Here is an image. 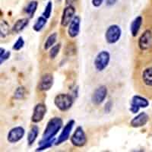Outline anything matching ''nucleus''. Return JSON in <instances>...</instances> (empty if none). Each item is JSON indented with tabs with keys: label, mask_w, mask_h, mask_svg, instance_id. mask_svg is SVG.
Segmentation results:
<instances>
[{
	"label": "nucleus",
	"mask_w": 152,
	"mask_h": 152,
	"mask_svg": "<svg viewBox=\"0 0 152 152\" xmlns=\"http://www.w3.org/2000/svg\"><path fill=\"white\" fill-rule=\"evenodd\" d=\"M62 119L60 117H53L48 122L45 130L43 132L42 135V139L39 145H42L43 143L48 142V141L53 139L54 137L56 135L58 132L62 127Z\"/></svg>",
	"instance_id": "f257e3e1"
},
{
	"label": "nucleus",
	"mask_w": 152,
	"mask_h": 152,
	"mask_svg": "<svg viewBox=\"0 0 152 152\" xmlns=\"http://www.w3.org/2000/svg\"><path fill=\"white\" fill-rule=\"evenodd\" d=\"M73 102V97H72V95L68 94H59L56 95L54 99V104L56 107L62 112L69 110L72 106Z\"/></svg>",
	"instance_id": "f03ea898"
},
{
	"label": "nucleus",
	"mask_w": 152,
	"mask_h": 152,
	"mask_svg": "<svg viewBox=\"0 0 152 152\" xmlns=\"http://www.w3.org/2000/svg\"><path fill=\"white\" fill-rule=\"evenodd\" d=\"M110 60V55L109 53L106 50H103L99 53L95 58L94 62L95 69L98 72L104 71L109 65Z\"/></svg>",
	"instance_id": "7ed1b4c3"
},
{
	"label": "nucleus",
	"mask_w": 152,
	"mask_h": 152,
	"mask_svg": "<svg viewBox=\"0 0 152 152\" xmlns=\"http://www.w3.org/2000/svg\"><path fill=\"white\" fill-rule=\"evenodd\" d=\"M122 31L119 26L116 24H113L107 28L105 34L106 40L108 43H116L119 41V40L121 37Z\"/></svg>",
	"instance_id": "20e7f679"
},
{
	"label": "nucleus",
	"mask_w": 152,
	"mask_h": 152,
	"mask_svg": "<svg viewBox=\"0 0 152 152\" xmlns=\"http://www.w3.org/2000/svg\"><path fill=\"white\" fill-rule=\"evenodd\" d=\"M71 142L75 147H83L87 143V136L81 126H78L71 137Z\"/></svg>",
	"instance_id": "39448f33"
},
{
	"label": "nucleus",
	"mask_w": 152,
	"mask_h": 152,
	"mask_svg": "<svg viewBox=\"0 0 152 152\" xmlns=\"http://www.w3.org/2000/svg\"><path fill=\"white\" fill-rule=\"evenodd\" d=\"M148 105L149 102L147 99L139 95H135L132 98L130 111L132 113H137L140 108H146Z\"/></svg>",
	"instance_id": "423d86ee"
},
{
	"label": "nucleus",
	"mask_w": 152,
	"mask_h": 152,
	"mask_svg": "<svg viewBox=\"0 0 152 152\" xmlns=\"http://www.w3.org/2000/svg\"><path fill=\"white\" fill-rule=\"evenodd\" d=\"M138 47L142 51L150 50L152 47V31L150 30L146 31L141 35L138 40Z\"/></svg>",
	"instance_id": "0eeeda50"
},
{
	"label": "nucleus",
	"mask_w": 152,
	"mask_h": 152,
	"mask_svg": "<svg viewBox=\"0 0 152 152\" xmlns=\"http://www.w3.org/2000/svg\"><path fill=\"white\" fill-rule=\"evenodd\" d=\"M107 95V88L104 85L98 87L91 96V101L94 105H100L104 102Z\"/></svg>",
	"instance_id": "6e6552de"
},
{
	"label": "nucleus",
	"mask_w": 152,
	"mask_h": 152,
	"mask_svg": "<svg viewBox=\"0 0 152 152\" xmlns=\"http://www.w3.org/2000/svg\"><path fill=\"white\" fill-rule=\"evenodd\" d=\"M75 14V9L73 7L72 5H68L63 10L62 12V18H61V25L62 27H67L69 26V24L72 21L74 18Z\"/></svg>",
	"instance_id": "1a4fd4ad"
},
{
	"label": "nucleus",
	"mask_w": 152,
	"mask_h": 152,
	"mask_svg": "<svg viewBox=\"0 0 152 152\" xmlns=\"http://www.w3.org/2000/svg\"><path fill=\"white\" fill-rule=\"evenodd\" d=\"M47 113V107L44 104H37L34 107L33 115L31 116V121L34 123L42 121Z\"/></svg>",
	"instance_id": "9d476101"
},
{
	"label": "nucleus",
	"mask_w": 152,
	"mask_h": 152,
	"mask_svg": "<svg viewBox=\"0 0 152 152\" xmlns=\"http://www.w3.org/2000/svg\"><path fill=\"white\" fill-rule=\"evenodd\" d=\"M25 130L21 126H16L12 129L8 134L7 139L10 143H16L24 137Z\"/></svg>",
	"instance_id": "9b49d317"
},
{
	"label": "nucleus",
	"mask_w": 152,
	"mask_h": 152,
	"mask_svg": "<svg viewBox=\"0 0 152 152\" xmlns=\"http://www.w3.org/2000/svg\"><path fill=\"white\" fill-rule=\"evenodd\" d=\"M75 123V120H73V119H72V120L68 122L67 124L65 126V127L63 128V129H62L60 135H59L58 139H57L56 142L55 144L56 145H60V144L66 142V141L69 139V135H70V133H71V131Z\"/></svg>",
	"instance_id": "f8f14e48"
},
{
	"label": "nucleus",
	"mask_w": 152,
	"mask_h": 152,
	"mask_svg": "<svg viewBox=\"0 0 152 152\" xmlns=\"http://www.w3.org/2000/svg\"><path fill=\"white\" fill-rule=\"evenodd\" d=\"M53 85V76L50 73H47L41 77L38 85L39 90L41 91H47Z\"/></svg>",
	"instance_id": "ddd939ff"
},
{
	"label": "nucleus",
	"mask_w": 152,
	"mask_h": 152,
	"mask_svg": "<svg viewBox=\"0 0 152 152\" xmlns=\"http://www.w3.org/2000/svg\"><path fill=\"white\" fill-rule=\"evenodd\" d=\"M80 24H81V18L79 16H75L72 21L69 25L68 34L69 36L72 38L76 37L79 34Z\"/></svg>",
	"instance_id": "4468645a"
},
{
	"label": "nucleus",
	"mask_w": 152,
	"mask_h": 152,
	"mask_svg": "<svg viewBox=\"0 0 152 152\" xmlns=\"http://www.w3.org/2000/svg\"><path fill=\"white\" fill-rule=\"evenodd\" d=\"M149 119V116L146 113L142 112L138 114L130 122V126L133 128H139L146 125Z\"/></svg>",
	"instance_id": "2eb2a0df"
},
{
	"label": "nucleus",
	"mask_w": 152,
	"mask_h": 152,
	"mask_svg": "<svg viewBox=\"0 0 152 152\" xmlns=\"http://www.w3.org/2000/svg\"><path fill=\"white\" fill-rule=\"evenodd\" d=\"M141 81L146 87L152 88V67H147L142 70Z\"/></svg>",
	"instance_id": "dca6fc26"
},
{
	"label": "nucleus",
	"mask_w": 152,
	"mask_h": 152,
	"mask_svg": "<svg viewBox=\"0 0 152 152\" xmlns=\"http://www.w3.org/2000/svg\"><path fill=\"white\" fill-rule=\"evenodd\" d=\"M142 21H143V19H142V16H138L132 21L131 26H130V31H131V34L132 37L137 36L141 26H142Z\"/></svg>",
	"instance_id": "f3484780"
},
{
	"label": "nucleus",
	"mask_w": 152,
	"mask_h": 152,
	"mask_svg": "<svg viewBox=\"0 0 152 152\" xmlns=\"http://www.w3.org/2000/svg\"><path fill=\"white\" fill-rule=\"evenodd\" d=\"M28 24H29V19L27 18L19 19L12 27V31L15 34H19L28 26Z\"/></svg>",
	"instance_id": "a211bd4d"
},
{
	"label": "nucleus",
	"mask_w": 152,
	"mask_h": 152,
	"mask_svg": "<svg viewBox=\"0 0 152 152\" xmlns=\"http://www.w3.org/2000/svg\"><path fill=\"white\" fill-rule=\"evenodd\" d=\"M38 134H39V128H38V126H34L31 128V129L30 130L28 135V143L30 146L33 145L34 142H35V140H36L38 136Z\"/></svg>",
	"instance_id": "6ab92c4d"
},
{
	"label": "nucleus",
	"mask_w": 152,
	"mask_h": 152,
	"mask_svg": "<svg viewBox=\"0 0 152 152\" xmlns=\"http://www.w3.org/2000/svg\"><path fill=\"white\" fill-rule=\"evenodd\" d=\"M38 6V2L37 1H32L27 5L25 9H24V12L26 13L28 15H29V18H32L36 12Z\"/></svg>",
	"instance_id": "aec40b11"
},
{
	"label": "nucleus",
	"mask_w": 152,
	"mask_h": 152,
	"mask_svg": "<svg viewBox=\"0 0 152 152\" xmlns=\"http://www.w3.org/2000/svg\"><path fill=\"white\" fill-rule=\"evenodd\" d=\"M47 24V18L45 17H43V15L40 16L37 18V20L35 22L34 25L33 27V29L37 32H40L43 27L45 26V24Z\"/></svg>",
	"instance_id": "412c9836"
},
{
	"label": "nucleus",
	"mask_w": 152,
	"mask_h": 152,
	"mask_svg": "<svg viewBox=\"0 0 152 152\" xmlns=\"http://www.w3.org/2000/svg\"><path fill=\"white\" fill-rule=\"evenodd\" d=\"M57 40V33H53L52 34H50V36L47 37V40H46L45 43H44V50H47L50 48H51L52 47H53V45L55 44V43L56 42Z\"/></svg>",
	"instance_id": "4be33fe9"
},
{
	"label": "nucleus",
	"mask_w": 152,
	"mask_h": 152,
	"mask_svg": "<svg viewBox=\"0 0 152 152\" xmlns=\"http://www.w3.org/2000/svg\"><path fill=\"white\" fill-rule=\"evenodd\" d=\"M61 45L60 44H56V45L53 46L50 48V53H49V56L51 59H55L56 57L57 56V55L59 54V50H60Z\"/></svg>",
	"instance_id": "5701e85b"
},
{
	"label": "nucleus",
	"mask_w": 152,
	"mask_h": 152,
	"mask_svg": "<svg viewBox=\"0 0 152 152\" xmlns=\"http://www.w3.org/2000/svg\"><path fill=\"white\" fill-rule=\"evenodd\" d=\"M52 9H53V2L51 1H49L47 5H46L45 10L43 12L42 15L43 17H45L46 18L48 19L50 18V16H51V13H52Z\"/></svg>",
	"instance_id": "b1692460"
},
{
	"label": "nucleus",
	"mask_w": 152,
	"mask_h": 152,
	"mask_svg": "<svg viewBox=\"0 0 152 152\" xmlns=\"http://www.w3.org/2000/svg\"><path fill=\"white\" fill-rule=\"evenodd\" d=\"M24 45V41L23 40V37H19L17 41L15 43V44L13 45V47L12 49L15 51H18V50H21V48H23Z\"/></svg>",
	"instance_id": "393cba45"
},
{
	"label": "nucleus",
	"mask_w": 152,
	"mask_h": 152,
	"mask_svg": "<svg viewBox=\"0 0 152 152\" xmlns=\"http://www.w3.org/2000/svg\"><path fill=\"white\" fill-rule=\"evenodd\" d=\"M54 142H55V138H53L52 140L48 141V142H45V143H43L42 145H40V147L36 149V151H43L45 150V149L50 148V147H52L53 143H54Z\"/></svg>",
	"instance_id": "a878e982"
},
{
	"label": "nucleus",
	"mask_w": 152,
	"mask_h": 152,
	"mask_svg": "<svg viewBox=\"0 0 152 152\" xmlns=\"http://www.w3.org/2000/svg\"><path fill=\"white\" fill-rule=\"evenodd\" d=\"M24 94H25V89L24 87H19L16 89L15 92V98L18 99H22L24 97Z\"/></svg>",
	"instance_id": "bb28decb"
},
{
	"label": "nucleus",
	"mask_w": 152,
	"mask_h": 152,
	"mask_svg": "<svg viewBox=\"0 0 152 152\" xmlns=\"http://www.w3.org/2000/svg\"><path fill=\"white\" fill-rule=\"evenodd\" d=\"M9 25L5 21H2V23H1V36L5 37V35H7L8 33H9Z\"/></svg>",
	"instance_id": "cd10ccee"
},
{
	"label": "nucleus",
	"mask_w": 152,
	"mask_h": 152,
	"mask_svg": "<svg viewBox=\"0 0 152 152\" xmlns=\"http://www.w3.org/2000/svg\"><path fill=\"white\" fill-rule=\"evenodd\" d=\"M10 55H11V53L9 52V51H6L5 53L0 56V63L2 64L5 60H7V59L9 58V56H10Z\"/></svg>",
	"instance_id": "c85d7f7f"
},
{
	"label": "nucleus",
	"mask_w": 152,
	"mask_h": 152,
	"mask_svg": "<svg viewBox=\"0 0 152 152\" xmlns=\"http://www.w3.org/2000/svg\"><path fill=\"white\" fill-rule=\"evenodd\" d=\"M104 0H92V5L94 7H99L100 5H102Z\"/></svg>",
	"instance_id": "c756f323"
},
{
	"label": "nucleus",
	"mask_w": 152,
	"mask_h": 152,
	"mask_svg": "<svg viewBox=\"0 0 152 152\" xmlns=\"http://www.w3.org/2000/svg\"><path fill=\"white\" fill-rule=\"evenodd\" d=\"M116 2H117V0H107V6H112Z\"/></svg>",
	"instance_id": "7c9ffc66"
},
{
	"label": "nucleus",
	"mask_w": 152,
	"mask_h": 152,
	"mask_svg": "<svg viewBox=\"0 0 152 152\" xmlns=\"http://www.w3.org/2000/svg\"><path fill=\"white\" fill-rule=\"evenodd\" d=\"M73 2H74V0H66V4L68 5H70Z\"/></svg>",
	"instance_id": "2f4dec72"
},
{
	"label": "nucleus",
	"mask_w": 152,
	"mask_h": 152,
	"mask_svg": "<svg viewBox=\"0 0 152 152\" xmlns=\"http://www.w3.org/2000/svg\"><path fill=\"white\" fill-rule=\"evenodd\" d=\"M59 2H60V1H62V0H59Z\"/></svg>",
	"instance_id": "473e14b6"
}]
</instances>
